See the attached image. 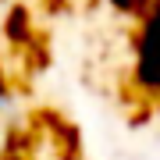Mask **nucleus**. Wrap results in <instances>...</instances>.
Here are the masks:
<instances>
[{
  "mask_svg": "<svg viewBox=\"0 0 160 160\" xmlns=\"http://www.w3.org/2000/svg\"><path fill=\"white\" fill-rule=\"evenodd\" d=\"M110 4L118 7V11H125V14H149L153 11V0H110Z\"/></svg>",
  "mask_w": 160,
  "mask_h": 160,
  "instance_id": "f03ea898",
  "label": "nucleus"
},
{
  "mask_svg": "<svg viewBox=\"0 0 160 160\" xmlns=\"http://www.w3.org/2000/svg\"><path fill=\"white\" fill-rule=\"evenodd\" d=\"M139 86L149 92H160V0H153V11L142 22V36H139V68H135Z\"/></svg>",
  "mask_w": 160,
  "mask_h": 160,
  "instance_id": "f257e3e1",
  "label": "nucleus"
}]
</instances>
